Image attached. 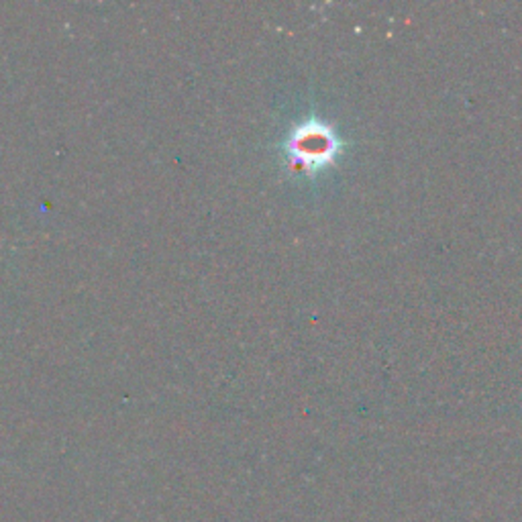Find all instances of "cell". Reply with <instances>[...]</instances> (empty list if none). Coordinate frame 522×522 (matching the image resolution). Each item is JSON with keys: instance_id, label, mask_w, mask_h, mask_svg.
Returning a JSON list of instances; mask_svg holds the SVG:
<instances>
[{"instance_id": "6da1fadb", "label": "cell", "mask_w": 522, "mask_h": 522, "mask_svg": "<svg viewBox=\"0 0 522 522\" xmlns=\"http://www.w3.org/2000/svg\"><path fill=\"white\" fill-rule=\"evenodd\" d=\"M339 149H341V141L337 133L316 119L300 125L286 143L288 162L306 173H314L329 165L337 157Z\"/></svg>"}]
</instances>
